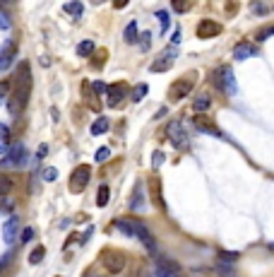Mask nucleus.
Masks as SVG:
<instances>
[{
	"label": "nucleus",
	"mask_w": 274,
	"mask_h": 277,
	"mask_svg": "<svg viewBox=\"0 0 274 277\" xmlns=\"http://www.w3.org/2000/svg\"><path fill=\"white\" fill-rule=\"evenodd\" d=\"M10 258H12V253H8L5 258H3V261H0V272H3V268H5V265L10 263Z\"/></svg>",
	"instance_id": "44"
},
{
	"label": "nucleus",
	"mask_w": 274,
	"mask_h": 277,
	"mask_svg": "<svg viewBox=\"0 0 274 277\" xmlns=\"http://www.w3.org/2000/svg\"><path fill=\"white\" fill-rule=\"evenodd\" d=\"M17 236H19V220L12 214V217L3 224V241H5L8 246H12L17 241Z\"/></svg>",
	"instance_id": "12"
},
{
	"label": "nucleus",
	"mask_w": 274,
	"mask_h": 277,
	"mask_svg": "<svg viewBox=\"0 0 274 277\" xmlns=\"http://www.w3.org/2000/svg\"><path fill=\"white\" fill-rule=\"evenodd\" d=\"M0 210L10 212V210H12V200H10V198H0Z\"/></svg>",
	"instance_id": "39"
},
{
	"label": "nucleus",
	"mask_w": 274,
	"mask_h": 277,
	"mask_svg": "<svg viewBox=\"0 0 274 277\" xmlns=\"http://www.w3.org/2000/svg\"><path fill=\"white\" fill-rule=\"evenodd\" d=\"M44 255H46V248H44V246H36L32 253H29V265H39V263L44 261Z\"/></svg>",
	"instance_id": "24"
},
{
	"label": "nucleus",
	"mask_w": 274,
	"mask_h": 277,
	"mask_svg": "<svg viewBox=\"0 0 274 277\" xmlns=\"http://www.w3.org/2000/svg\"><path fill=\"white\" fill-rule=\"evenodd\" d=\"M15 190V179L8 174H0V198H10V193Z\"/></svg>",
	"instance_id": "17"
},
{
	"label": "nucleus",
	"mask_w": 274,
	"mask_h": 277,
	"mask_svg": "<svg viewBox=\"0 0 274 277\" xmlns=\"http://www.w3.org/2000/svg\"><path fill=\"white\" fill-rule=\"evenodd\" d=\"M195 80H197V72H188V75H183L180 80H176L168 89V99L171 102H180V99H185L190 96L193 87H195Z\"/></svg>",
	"instance_id": "4"
},
{
	"label": "nucleus",
	"mask_w": 274,
	"mask_h": 277,
	"mask_svg": "<svg viewBox=\"0 0 274 277\" xmlns=\"http://www.w3.org/2000/svg\"><path fill=\"white\" fill-rule=\"evenodd\" d=\"M149 186H152V200H154V205H159V210L166 212V203H164V198H161V186H159V181L157 179H152Z\"/></svg>",
	"instance_id": "16"
},
{
	"label": "nucleus",
	"mask_w": 274,
	"mask_h": 277,
	"mask_svg": "<svg viewBox=\"0 0 274 277\" xmlns=\"http://www.w3.org/2000/svg\"><path fill=\"white\" fill-rule=\"evenodd\" d=\"M0 27H3V29H10V17L8 15H0Z\"/></svg>",
	"instance_id": "43"
},
{
	"label": "nucleus",
	"mask_w": 274,
	"mask_h": 277,
	"mask_svg": "<svg viewBox=\"0 0 274 277\" xmlns=\"http://www.w3.org/2000/svg\"><path fill=\"white\" fill-rule=\"evenodd\" d=\"M149 44H152V34H149V32H144V34H142V36H140V48H142V51H147V48H149Z\"/></svg>",
	"instance_id": "33"
},
{
	"label": "nucleus",
	"mask_w": 274,
	"mask_h": 277,
	"mask_svg": "<svg viewBox=\"0 0 274 277\" xmlns=\"http://www.w3.org/2000/svg\"><path fill=\"white\" fill-rule=\"evenodd\" d=\"M99 263H101V268L111 275H120L128 265V258L123 251H116V248H103L101 255H99Z\"/></svg>",
	"instance_id": "3"
},
{
	"label": "nucleus",
	"mask_w": 274,
	"mask_h": 277,
	"mask_svg": "<svg viewBox=\"0 0 274 277\" xmlns=\"http://www.w3.org/2000/svg\"><path fill=\"white\" fill-rule=\"evenodd\" d=\"M125 94H128V87H125V85H111V87L106 89V96H109V99H106V104H109L111 109H116L118 104L125 99Z\"/></svg>",
	"instance_id": "13"
},
{
	"label": "nucleus",
	"mask_w": 274,
	"mask_h": 277,
	"mask_svg": "<svg viewBox=\"0 0 274 277\" xmlns=\"http://www.w3.org/2000/svg\"><path fill=\"white\" fill-rule=\"evenodd\" d=\"M130 210H133V212H142V210H144V190H142L140 183L135 186V195H133V200H130Z\"/></svg>",
	"instance_id": "15"
},
{
	"label": "nucleus",
	"mask_w": 274,
	"mask_h": 277,
	"mask_svg": "<svg viewBox=\"0 0 274 277\" xmlns=\"http://www.w3.org/2000/svg\"><path fill=\"white\" fill-rule=\"evenodd\" d=\"M94 48H96L94 41L87 39V41H82V44L77 46V55H79V58H89V55L94 53Z\"/></svg>",
	"instance_id": "21"
},
{
	"label": "nucleus",
	"mask_w": 274,
	"mask_h": 277,
	"mask_svg": "<svg viewBox=\"0 0 274 277\" xmlns=\"http://www.w3.org/2000/svg\"><path fill=\"white\" fill-rule=\"evenodd\" d=\"M89 179H92V169L87 164H79L75 171H72L70 176V190L72 193H79V190L87 188V183H89Z\"/></svg>",
	"instance_id": "8"
},
{
	"label": "nucleus",
	"mask_w": 274,
	"mask_h": 277,
	"mask_svg": "<svg viewBox=\"0 0 274 277\" xmlns=\"http://www.w3.org/2000/svg\"><path fill=\"white\" fill-rule=\"evenodd\" d=\"M157 17H159V24H161V29H168V24H171V19H168V12H166V10H159L157 12Z\"/></svg>",
	"instance_id": "32"
},
{
	"label": "nucleus",
	"mask_w": 274,
	"mask_h": 277,
	"mask_svg": "<svg viewBox=\"0 0 274 277\" xmlns=\"http://www.w3.org/2000/svg\"><path fill=\"white\" fill-rule=\"evenodd\" d=\"M109 157H111V150H109V147H101V150H96L94 162H96V164H101V162H106Z\"/></svg>",
	"instance_id": "31"
},
{
	"label": "nucleus",
	"mask_w": 274,
	"mask_h": 277,
	"mask_svg": "<svg viewBox=\"0 0 274 277\" xmlns=\"http://www.w3.org/2000/svg\"><path fill=\"white\" fill-rule=\"evenodd\" d=\"M111 128V123H109V118L106 116H99V118L92 123V135H103L106 130Z\"/></svg>",
	"instance_id": "20"
},
{
	"label": "nucleus",
	"mask_w": 274,
	"mask_h": 277,
	"mask_svg": "<svg viewBox=\"0 0 274 277\" xmlns=\"http://www.w3.org/2000/svg\"><path fill=\"white\" fill-rule=\"evenodd\" d=\"M221 32V24L214 22V19H200V24H197V39H214L217 34Z\"/></svg>",
	"instance_id": "10"
},
{
	"label": "nucleus",
	"mask_w": 274,
	"mask_h": 277,
	"mask_svg": "<svg viewBox=\"0 0 274 277\" xmlns=\"http://www.w3.org/2000/svg\"><path fill=\"white\" fill-rule=\"evenodd\" d=\"M147 92H149V87L144 85V82H142V85H137V87L133 89V96H130V99L137 104V102H142V99H144V94H147Z\"/></svg>",
	"instance_id": "28"
},
{
	"label": "nucleus",
	"mask_w": 274,
	"mask_h": 277,
	"mask_svg": "<svg viewBox=\"0 0 274 277\" xmlns=\"http://www.w3.org/2000/svg\"><path fill=\"white\" fill-rule=\"evenodd\" d=\"M15 58H17V41L8 39L3 44V48H0V72L8 70L10 65L15 63Z\"/></svg>",
	"instance_id": "9"
},
{
	"label": "nucleus",
	"mask_w": 274,
	"mask_h": 277,
	"mask_svg": "<svg viewBox=\"0 0 274 277\" xmlns=\"http://www.w3.org/2000/svg\"><path fill=\"white\" fill-rule=\"evenodd\" d=\"M212 106V96L209 94H200L195 96V104H193V109L197 111V113H204V111Z\"/></svg>",
	"instance_id": "19"
},
{
	"label": "nucleus",
	"mask_w": 274,
	"mask_h": 277,
	"mask_svg": "<svg viewBox=\"0 0 274 277\" xmlns=\"http://www.w3.org/2000/svg\"><path fill=\"white\" fill-rule=\"evenodd\" d=\"M171 8L176 10V12H188V10H190V3H176V0H173Z\"/></svg>",
	"instance_id": "35"
},
{
	"label": "nucleus",
	"mask_w": 274,
	"mask_h": 277,
	"mask_svg": "<svg viewBox=\"0 0 274 277\" xmlns=\"http://www.w3.org/2000/svg\"><path fill=\"white\" fill-rule=\"evenodd\" d=\"M137 41V22H130L125 27V44H135Z\"/></svg>",
	"instance_id": "27"
},
{
	"label": "nucleus",
	"mask_w": 274,
	"mask_h": 277,
	"mask_svg": "<svg viewBox=\"0 0 274 277\" xmlns=\"http://www.w3.org/2000/svg\"><path fill=\"white\" fill-rule=\"evenodd\" d=\"M113 227H116L120 234H125V236H133L135 239V222L133 220H116V222H113Z\"/></svg>",
	"instance_id": "18"
},
{
	"label": "nucleus",
	"mask_w": 274,
	"mask_h": 277,
	"mask_svg": "<svg viewBox=\"0 0 274 277\" xmlns=\"http://www.w3.org/2000/svg\"><path fill=\"white\" fill-rule=\"evenodd\" d=\"M212 85L219 89V92H224L226 96H236L238 85H236L234 68H231V65H219L217 70L212 72Z\"/></svg>",
	"instance_id": "2"
},
{
	"label": "nucleus",
	"mask_w": 274,
	"mask_h": 277,
	"mask_svg": "<svg viewBox=\"0 0 274 277\" xmlns=\"http://www.w3.org/2000/svg\"><path fill=\"white\" fill-rule=\"evenodd\" d=\"M176 58H178V51H176V48H173V46L164 48V51L159 53L157 61L149 65V70H152V72H166V70H171L173 63H176Z\"/></svg>",
	"instance_id": "6"
},
{
	"label": "nucleus",
	"mask_w": 274,
	"mask_h": 277,
	"mask_svg": "<svg viewBox=\"0 0 274 277\" xmlns=\"http://www.w3.org/2000/svg\"><path fill=\"white\" fill-rule=\"evenodd\" d=\"M0 140H3V145H10V130H8V126H0Z\"/></svg>",
	"instance_id": "37"
},
{
	"label": "nucleus",
	"mask_w": 274,
	"mask_h": 277,
	"mask_svg": "<svg viewBox=\"0 0 274 277\" xmlns=\"http://www.w3.org/2000/svg\"><path fill=\"white\" fill-rule=\"evenodd\" d=\"M269 36H274V24H265L262 29H258V34H255V41H267Z\"/></svg>",
	"instance_id": "25"
},
{
	"label": "nucleus",
	"mask_w": 274,
	"mask_h": 277,
	"mask_svg": "<svg viewBox=\"0 0 274 277\" xmlns=\"http://www.w3.org/2000/svg\"><path fill=\"white\" fill-rule=\"evenodd\" d=\"M178 44H180V29H176V32L171 34V46L176 48V46H178Z\"/></svg>",
	"instance_id": "40"
},
{
	"label": "nucleus",
	"mask_w": 274,
	"mask_h": 277,
	"mask_svg": "<svg viewBox=\"0 0 274 277\" xmlns=\"http://www.w3.org/2000/svg\"><path fill=\"white\" fill-rule=\"evenodd\" d=\"M34 234H36V231H34L32 227H27V229H24L22 234H19V239H22V244H27V241H32V239H34Z\"/></svg>",
	"instance_id": "34"
},
{
	"label": "nucleus",
	"mask_w": 274,
	"mask_h": 277,
	"mask_svg": "<svg viewBox=\"0 0 274 277\" xmlns=\"http://www.w3.org/2000/svg\"><path fill=\"white\" fill-rule=\"evenodd\" d=\"M109 198H111L109 186H101V188H99V193H96V205H99V207H106V205H109Z\"/></svg>",
	"instance_id": "22"
},
{
	"label": "nucleus",
	"mask_w": 274,
	"mask_h": 277,
	"mask_svg": "<svg viewBox=\"0 0 274 277\" xmlns=\"http://www.w3.org/2000/svg\"><path fill=\"white\" fill-rule=\"evenodd\" d=\"M166 135H168V143L176 147V150H188L190 147V140H188V133L180 121H171L166 126Z\"/></svg>",
	"instance_id": "5"
},
{
	"label": "nucleus",
	"mask_w": 274,
	"mask_h": 277,
	"mask_svg": "<svg viewBox=\"0 0 274 277\" xmlns=\"http://www.w3.org/2000/svg\"><path fill=\"white\" fill-rule=\"evenodd\" d=\"M41 179H44V181H55V179H58V171H55L53 166H46V169H44V171H41Z\"/></svg>",
	"instance_id": "30"
},
{
	"label": "nucleus",
	"mask_w": 274,
	"mask_h": 277,
	"mask_svg": "<svg viewBox=\"0 0 274 277\" xmlns=\"http://www.w3.org/2000/svg\"><path fill=\"white\" fill-rule=\"evenodd\" d=\"M255 53H258V48L252 46V44H248V41H241V44L234 46V61H248Z\"/></svg>",
	"instance_id": "14"
},
{
	"label": "nucleus",
	"mask_w": 274,
	"mask_h": 277,
	"mask_svg": "<svg viewBox=\"0 0 274 277\" xmlns=\"http://www.w3.org/2000/svg\"><path fill=\"white\" fill-rule=\"evenodd\" d=\"M46 152H48V145H41L39 150H36V159H44L46 157Z\"/></svg>",
	"instance_id": "42"
},
{
	"label": "nucleus",
	"mask_w": 274,
	"mask_h": 277,
	"mask_svg": "<svg viewBox=\"0 0 274 277\" xmlns=\"http://www.w3.org/2000/svg\"><path fill=\"white\" fill-rule=\"evenodd\" d=\"M29 94H32V70H29V63H22V68L17 70L15 92L8 96V111L12 116H19L24 111Z\"/></svg>",
	"instance_id": "1"
},
{
	"label": "nucleus",
	"mask_w": 274,
	"mask_h": 277,
	"mask_svg": "<svg viewBox=\"0 0 274 277\" xmlns=\"http://www.w3.org/2000/svg\"><path fill=\"white\" fill-rule=\"evenodd\" d=\"M217 275L219 277H236V268L228 265V263H219V265H217Z\"/></svg>",
	"instance_id": "26"
},
{
	"label": "nucleus",
	"mask_w": 274,
	"mask_h": 277,
	"mask_svg": "<svg viewBox=\"0 0 274 277\" xmlns=\"http://www.w3.org/2000/svg\"><path fill=\"white\" fill-rule=\"evenodd\" d=\"M24 162H27V147L17 143V145H10L8 157L0 159V166H12V169H17V166H24Z\"/></svg>",
	"instance_id": "7"
},
{
	"label": "nucleus",
	"mask_w": 274,
	"mask_h": 277,
	"mask_svg": "<svg viewBox=\"0 0 274 277\" xmlns=\"http://www.w3.org/2000/svg\"><path fill=\"white\" fill-rule=\"evenodd\" d=\"M137 277H152V275H149V270H140V275Z\"/></svg>",
	"instance_id": "45"
},
{
	"label": "nucleus",
	"mask_w": 274,
	"mask_h": 277,
	"mask_svg": "<svg viewBox=\"0 0 274 277\" xmlns=\"http://www.w3.org/2000/svg\"><path fill=\"white\" fill-rule=\"evenodd\" d=\"M63 10L68 12V15H72V17H79L82 12H85V5H82V3H65Z\"/></svg>",
	"instance_id": "23"
},
{
	"label": "nucleus",
	"mask_w": 274,
	"mask_h": 277,
	"mask_svg": "<svg viewBox=\"0 0 274 277\" xmlns=\"http://www.w3.org/2000/svg\"><path fill=\"white\" fill-rule=\"evenodd\" d=\"M92 87H94V92H96V94H101V92H106V89H109V87H106V85H103V82H99V80H96V82H94V85H92Z\"/></svg>",
	"instance_id": "41"
},
{
	"label": "nucleus",
	"mask_w": 274,
	"mask_h": 277,
	"mask_svg": "<svg viewBox=\"0 0 274 277\" xmlns=\"http://www.w3.org/2000/svg\"><path fill=\"white\" fill-rule=\"evenodd\" d=\"M161 164H164V154H161V152H154V157H152V166L157 169V166H161Z\"/></svg>",
	"instance_id": "38"
},
{
	"label": "nucleus",
	"mask_w": 274,
	"mask_h": 277,
	"mask_svg": "<svg viewBox=\"0 0 274 277\" xmlns=\"http://www.w3.org/2000/svg\"><path fill=\"white\" fill-rule=\"evenodd\" d=\"M10 96V82H0V102Z\"/></svg>",
	"instance_id": "36"
},
{
	"label": "nucleus",
	"mask_w": 274,
	"mask_h": 277,
	"mask_svg": "<svg viewBox=\"0 0 274 277\" xmlns=\"http://www.w3.org/2000/svg\"><path fill=\"white\" fill-rule=\"evenodd\" d=\"M238 261V253L236 251H219V263H228V265H234Z\"/></svg>",
	"instance_id": "29"
},
{
	"label": "nucleus",
	"mask_w": 274,
	"mask_h": 277,
	"mask_svg": "<svg viewBox=\"0 0 274 277\" xmlns=\"http://www.w3.org/2000/svg\"><path fill=\"white\" fill-rule=\"evenodd\" d=\"M193 123H195V128H197V130H202L204 135H212V137H224V133L214 126V121L207 118V116H202V113H200V116H193Z\"/></svg>",
	"instance_id": "11"
}]
</instances>
